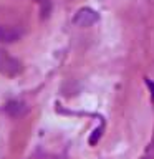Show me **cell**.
Listing matches in <instances>:
<instances>
[{
    "mask_svg": "<svg viewBox=\"0 0 154 159\" xmlns=\"http://www.w3.org/2000/svg\"><path fill=\"white\" fill-rule=\"evenodd\" d=\"M0 73L8 78L17 76V75L22 73V63L17 58H13L8 52L0 50Z\"/></svg>",
    "mask_w": 154,
    "mask_h": 159,
    "instance_id": "1",
    "label": "cell"
},
{
    "mask_svg": "<svg viewBox=\"0 0 154 159\" xmlns=\"http://www.w3.org/2000/svg\"><path fill=\"white\" fill-rule=\"evenodd\" d=\"M99 20V15L94 12L93 8L89 7H84V8H79L76 15H75L73 18V23L78 25V27H91V25H94Z\"/></svg>",
    "mask_w": 154,
    "mask_h": 159,
    "instance_id": "2",
    "label": "cell"
},
{
    "mask_svg": "<svg viewBox=\"0 0 154 159\" xmlns=\"http://www.w3.org/2000/svg\"><path fill=\"white\" fill-rule=\"evenodd\" d=\"M20 37V30L13 28V27H3V25H0V42H15V40H18Z\"/></svg>",
    "mask_w": 154,
    "mask_h": 159,
    "instance_id": "3",
    "label": "cell"
},
{
    "mask_svg": "<svg viewBox=\"0 0 154 159\" xmlns=\"http://www.w3.org/2000/svg\"><path fill=\"white\" fill-rule=\"evenodd\" d=\"M37 2L40 5L42 15H43V17H48L50 12H52V2H50V0H37Z\"/></svg>",
    "mask_w": 154,
    "mask_h": 159,
    "instance_id": "4",
    "label": "cell"
},
{
    "mask_svg": "<svg viewBox=\"0 0 154 159\" xmlns=\"http://www.w3.org/2000/svg\"><path fill=\"white\" fill-rule=\"evenodd\" d=\"M141 159H154V138L151 139V143L147 144V148H146V151H144Z\"/></svg>",
    "mask_w": 154,
    "mask_h": 159,
    "instance_id": "5",
    "label": "cell"
},
{
    "mask_svg": "<svg viewBox=\"0 0 154 159\" xmlns=\"http://www.w3.org/2000/svg\"><path fill=\"white\" fill-rule=\"evenodd\" d=\"M146 84L149 86V89H151V96H152V101H154V81H151V80H146Z\"/></svg>",
    "mask_w": 154,
    "mask_h": 159,
    "instance_id": "6",
    "label": "cell"
}]
</instances>
